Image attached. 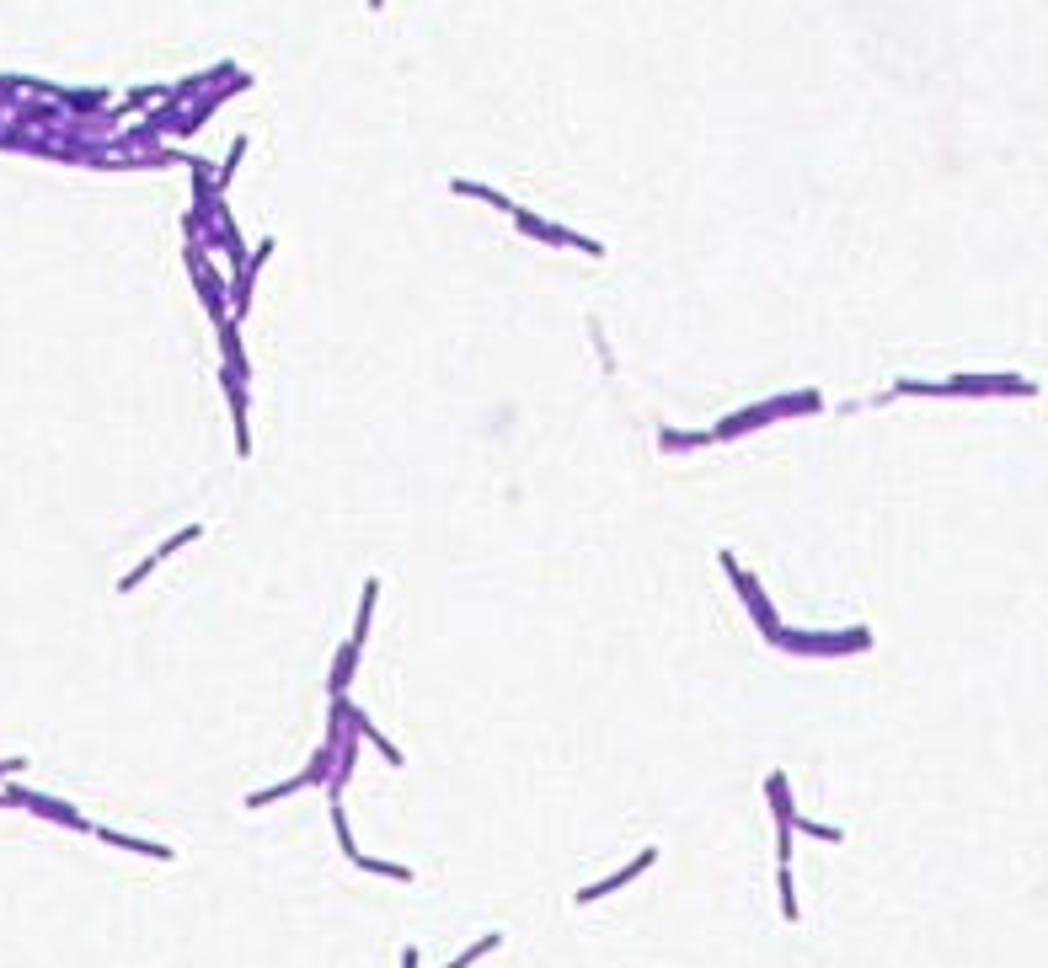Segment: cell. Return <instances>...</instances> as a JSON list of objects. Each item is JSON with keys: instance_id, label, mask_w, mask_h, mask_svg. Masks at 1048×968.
Masks as SVG:
<instances>
[{"instance_id": "cell-1", "label": "cell", "mask_w": 1048, "mask_h": 968, "mask_svg": "<svg viewBox=\"0 0 1048 968\" xmlns=\"http://www.w3.org/2000/svg\"><path fill=\"white\" fill-rule=\"evenodd\" d=\"M824 407V396L819 391H797V396H776V402H760V407H749V412H733V418H722L712 428V439H738V434H754V428H765V423H776V418H797V412H819Z\"/></svg>"}, {"instance_id": "cell-2", "label": "cell", "mask_w": 1048, "mask_h": 968, "mask_svg": "<svg viewBox=\"0 0 1048 968\" xmlns=\"http://www.w3.org/2000/svg\"><path fill=\"white\" fill-rule=\"evenodd\" d=\"M776 648H792V653H808V658H840V653H867L872 648V632H781Z\"/></svg>"}, {"instance_id": "cell-3", "label": "cell", "mask_w": 1048, "mask_h": 968, "mask_svg": "<svg viewBox=\"0 0 1048 968\" xmlns=\"http://www.w3.org/2000/svg\"><path fill=\"white\" fill-rule=\"evenodd\" d=\"M717 562H722V567H728V578H733V589H738V594H744V605H749V616H754V626H760V632H765V642H781V626H776V610H770V599H765V589H760V583H754V578L744 573V567H738V557H733V551H722V557H717Z\"/></svg>"}, {"instance_id": "cell-4", "label": "cell", "mask_w": 1048, "mask_h": 968, "mask_svg": "<svg viewBox=\"0 0 1048 968\" xmlns=\"http://www.w3.org/2000/svg\"><path fill=\"white\" fill-rule=\"evenodd\" d=\"M514 225L524 230V236L546 241V247H578V252H589V257H605V247H599V241L573 236V230H562V225H546L541 214H530V209H514Z\"/></svg>"}, {"instance_id": "cell-5", "label": "cell", "mask_w": 1048, "mask_h": 968, "mask_svg": "<svg viewBox=\"0 0 1048 968\" xmlns=\"http://www.w3.org/2000/svg\"><path fill=\"white\" fill-rule=\"evenodd\" d=\"M268 257H273V236H268V241H257V252L246 257L241 273H236V316L246 311V305H252V284H257V273L268 268Z\"/></svg>"}, {"instance_id": "cell-6", "label": "cell", "mask_w": 1048, "mask_h": 968, "mask_svg": "<svg viewBox=\"0 0 1048 968\" xmlns=\"http://www.w3.org/2000/svg\"><path fill=\"white\" fill-rule=\"evenodd\" d=\"M653 856H658V851H642V856H637V862H631V867H621V872H615V878H610V883H594V888H583V894H578V904H594V899H605V894H610V888H621V883H631V878H637V872H647V867H653Z\"/></svg>"}, {"instance_id": "cell-7", "label": "cell", "mask_w": 1048, "mask_h": 968, "mask_svg": "<svg viewBox=\"0 0 1048 968\" xmlns=\"http://www.w3.org/2000/svg\"><path fill=\"white\" fill-rule=\"evenodd\" d=\"M359 653H364V648H359V642H353V637L343 642V648H337V669H332V696H343V690H348L353 669H359Z\"/></svg>"}, {"instance_id": "cell-8", "label": "cell", "mask_w": 1048, "mask_h": 968, "mask_svg": "<svg viewBox=\"0 0 1048 968\" xmlns=\"http://www.w3.org/2000/svg\"><path fill=\"white\" fill-rule=\"evenodd\" d=\"M348 722H353V728L364 733V739H375V744L385 749V760H396V765H402V755H396V744H385V739H380V733H375V722H369V717L359 712V706H348Z\"/></svg>"}, {"instance_id": "cell-9", "label": "cell", "mask_w": 1048, "mask_h": 968, "mask_svg": "<svg viewBox=\"0 0 1048 968\" xmlns=\"http://www.w3.org/2000/svg\"><path fill=\"white\" fill-rule=\"evenodd\" d=\"M658 444L664 450H690V444H717L712 434H680V428H658Z\"/></svg>"}, {"instance_id": "cell-10", "label": "cell", "mask_w": 1048, "mask_h": 968, "mask_svg": "<svg viewBox=\"0 0 1048 968\" xmlns=\"http://www.w3.org/2000/svg\"><path fill=\"white\" fill-rule=\"evenodd\" d=\"M455 193H466V198H487V204H498V209H508L514 214V204H508L503 193H492V188H482V182H455Z\"/></svg>"}]
</instances>
